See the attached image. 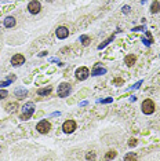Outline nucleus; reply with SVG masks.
Masks as SVG:
<instances>
[{
    "mask_svg": "<svg viewBox=\"0 0 160 161\" xmlns=\"http://www.w3.org/2000/svg\"><path fill=\"white\" fill-rule=\"evenodd\" d=\"M22 109H24V114L21 116V120H28V118H31V116L35 112V105H33L32 102H28L26 105H24Z\"/></svg>",
    "mask_w": 160,
    "mask_h": 161,
    "instance_id": "f257e3e1",
    "label": "nucleus"
},
{
    "mask_svg": "<svg viewBox=\"0 0 160 161\" xmlns=\"http://www.w3.org/2000/svg\"><path fill=\"white\" fill-rule=\"evenodd\" d=\"M71 84L69 83H62V84H59L58 87V96H61V98H66L69 94H71Z\"/></svg>",
    "mask_w": 160,
    "mask_h": 161,
    "instance_id": "f03ea898",
    "label": "nucleus"
},
{
    "mask_svg": "<svg viewBox=\"0 0 160 161\" xmlns=\"http://www.w3.org/2000/svg\"><path fill=\"white\" fill-rule=\"evenodd\" d=\"M40 10H41V4H40V1L37 0H32L29 4H28V11L33 14V15H36V14H39Z\"/></svg>",
    "mask_w": 160,
    "mask_h": 161,
    "instance_id": "7ed1b4c3",
    "label": "nucleus"
},
{
    "mask_svg": "<svg viewBox=\"0 0 160 161\" xmlns=\"http://www.w3.org/2000/svg\"><path fill=\"white\" fill-rule=\"evenodd\" d=\"M142 112L145 114H152L155 112V103L151 99H145L142 102Z\"/></svg>",
    "mask_w": 160,
    "mask_h": 161,
    "instance_id": "20e7f679",
    "label": "nucleus"
},
{
    "mask_svg": "<svg viewBox=\"0 0 160 161\" xmlns=\"http://www.w3.org/2000/svg\"><path fill=\"white\" fill-rule=\"evenodd\" d=\"M36 130H37V132H40V134H47L48 131L51 130V124L48 123L47 120H41V121L36 125Z\"/></svg>",
    "mask_w": 160,
    "mask_h": 161,
    "instance_id": "39448f33",
    "label": "nucleus"
},
{
    "mask_svg": "<svg viewBox=\"0 0 160 161\" xmlns=\"http://www.w3.org/2000/svg\"><path fill=\"white\" fill-rule=\"evenodd\" d=\"M62 130H64V132H66V134H72L73 131L76 130V123H75L73 120H66L64 123V125H62Z\"/></svg>",
    "mask_w": 160,
    "mask_h": 161,
    "instance_id": "423d86ee",
    "label": "nucleus"
},
{
    "mask_svg": "<svg viewBox=\"0 0 160 161\" xmlns=\"http://www.w3.org/2000/svg\"><path fill=\"white\" fill-rule=\"evenodd\" d=\"M11 63H13V66H21L22 63H25V57L22 54H15L11 58Z\"/></svg>",
    "mask_w": 160,
    "mask_h": 161,
    "instance_id": "0eeeda50",
    "label": "nucleus"
},
{
    "mask_svg": "<svg viewBox=\"0 0 160 161\" xmlns=\"http://www.w3.org/2000/svg\"><path fill=\"white\" fill-rule=\"evenodd\" d=\"M88 75H90V72H88L87 68H79V69L76 70V77L79 79V80H86L88 77Z\"/></svg>",
    "mask_w": 160,
    "mask_h": 161,
    "instance_id": "6e6552de",
    "label": "nucleus"
},
{
    "mask_svg": "<svg viewBox=\"0 0 160 161\" xmlns=\"http://www.w3.org/2000/svg\"><path fill=\"white\" fill-rule=\"evenodd\" d=\"M55 35H57V37L58 39H66L68 36H69V31H68L65 26H59V28L57 29Z\"/></svg>",
    "mask_w": 160,
    "mask_h": 161,
    "instance_id": "1a4fd4ad",
    "label": "nucleus"
},
{
    "mask_svg": "<svg viewBox=\"0 0 160 161\" xmlns=\"http://www.w3.org/2000/svg\"><path fill=\"white\" fill-rule=\"evenodd\" d=\"M15 23H17V21L14 17H7V18L4 19V26H6V28H14Z\"/></svg>",
    "mask_w": 160,
    "mask_h": 161,
    "instance_id": "9d476101",
    "label": "nucleus"
},
{
    "mask_svg": "<svg viewBox=\"0 0 160 161\" xmlns=\"http://www.w3.org/2000/svg\"><path fill=\"white\" fill-rule=\"evenodd\" d=\"M135 61H137V58H135V55H127L126 58H124V63L127 65V66H133L134 63H135Z\"/></svg>",
    "mask_w": 160,
    "mask_h": 161,
    "instance_id": "9b49d317",
    "label": "nucleus"
},
{
    "mask_svg": "<svg viewBox=\"0 0 160 161\" xmlns=\"http://www.w3.org/2000/svg\"><path fill=\"white\" fill-rule=\"evenodd\" d=\"M28 95V91L25 90V88H21V90H17L15 91V96L18 98V99H22V98H25Z\"/></svg>",
    "mask_w": 160,
    "mask_h": 161,
    "instance_id": "f8f14e48",
    "label": "nucleus"
},
{
    "mask_svg": "<svg viewBox=\"0 0 160 161\" xmlns=\"http://www.w3.org/2000/svg\"><path fill=\"white\" fill-rule=\"evenodd\" d=\"M159 11H160V3L159 1H153L152 6H151V13L156 14V13H159Z\"/></svg>",
    "mask_w": 160,
    "mask_h": 161,
    "instance_id": "ddd939ff",
    "label": "nucleus"
},
{
    "mask_svg": "<svg viewBox=\"0 0 160 161\" xmlns=\"http://www.w3.org/2000/svg\"><path fill=\"white\" fill-rule=\"evenodd\" d=\"M51 87H46V88H40V90H37V94L39 95H48L50 92H51Z\"/></svg>",
    "mask_w": 160,
    "mask_h": 161,
    "instance_id": "4468645a",
    "label": "nucleus"
},
{
    "mask_svg": "<svg viewBox=\"0 0 160 161\" xmlns=\"http://www.w3.org/2000/svg\"><path fill=\"white\" fill-rule=\"evenodd\" d=\"M116 156H117V153H116L115 150H111V152H108V153L105 154V158H106V160H112Z\"/></svg>",
    "mask_w": 160,
    "mask_h": 161,
    "instance_id": "2eb2a0df",
    "label": "nucleus"
},
{
    "mask_svg": "<svg viewBox=\"0 0 160 161\" xmlns=\"http://www.w3.org/2000/svg\"><path fill=\"white\" fill-rule=\"evenodd\" d=\"M80 41L83 46H88L90 44V37L88 36H80Z\"/></svg>",
    "mask_w": 160,
    "mask_h": 161,
    "instance_id": "dca6fc26",
    "label": "nucleus"
},
{
    "mask_svg": "<svg viewBox=\"0 0 160 161\" xmlns=\"http://www.w3.org/2000/svg\"><path fill=\"white\" fill-rule=\"evenodd\" d=\"M17 107H18V105H17V103H8L7 109H6V110H7V112H15Z\"/></svg>",
    "mask_w": 160,
    "mask_h": 161,
    "instance_id": "f3484780",
    "label": "nucleus"
},
{
    "mask_svg": "<svg viewBox=\"0 0 160 161\" xmlns=\"http://www.w3.org/2000/svg\"><path fill=\"white\" fill-rule=\"evenodd\" d=\"M105 73V69H94L93 70V76H99V75H104Z\"/></svg>",
    "mask_w": 160,
    "mask_h": 161,
    "instance_id": "a211bd4d",
    "label": "nucleus"
},
{
    "mask_svg": "<svg viewBox=\"0 0 160 161\" xmlns=\"http://www.w3.org/2000/svg\"><path fill=\"white\" fill-rule=\"evenodd\" d=\"M7 91H4V90H1V91H0V100L1 99H4V98H7Z\"/></svg>",
    "mask_w": 160,
    "mask_h": 161,
    "instance_id": "6ab92c4d",
    "label": "nucleus"
},
{
    "mask_svg": "<svg viewBox=\"0 0 160 161\" xmlns=\"http://www.w3.org/2000/svg\"><path fill=\"white\" fill-rule=\"evenodd\" d=\"M137 156L135 154H127L126 157H124V160H135Z\"/></svg>",
    "mask_w": 160,
    "mask_h": 161,
    "instance_id": "aec40b11",
    "label": "nucleus"
},
{
    "mask_svg": "<svg viewBox=\"0 0 160 161\" xmlns=\"http://www.w3.org/2000/svg\"><path fill=\"white\" fill-rule=\"evenodd\" d=\"M128 146H130V147H134V146H137V139H130Z\"/></svg>",
    "mask_w": 160,
    "mask_h": 161,
    "instance_id": "412c9836",
    "label": "nucleus"
},
{
    "mask_svg": "<svg viewBox=\"0 0 160 161\" xmlns=\"http://www.w3.org/2000/svg\"><path fill=\"white\" fill-rule=\"evenodd\" d=\"M86 158H87V160H95V154H94V153H88L87 156H86Z\"/></svg>",
    "mask_w": 160,
    "mask_h": 161,
    "instance_id": "4be33fe9",
    "label": "nucleus"
},
{
    "mask_svg": "<svg viewBox=\"0 0 160 161\" xmlns=\"http://www.w3.org/2000/svg\"><path fill=\"white\" fill-rule=\"evenodd\" d=\"M115 84H117V85H120V84H123V80L121 79H115V81H113Z\"/></svg>",
    "mask_w": 160,
    "mask_h": 161,
    "instance_id": "5701e85b",
    "label": "nucleus"
},
{
    "mask_svg": "<svg viewBox=\"0 0 160 161\" xmlns=\"http://www.w3.org/2000/svg\"><path fill=\"white\" fill-rule=\"evenodd\" d=\"M10 84V80H8V81H3V83H0V88H1V87H6V85H8Z\"/></svg>",
    "mask_w": 160,
    "mask_h": 161,
    "instance_id": "b1692460",
    "label": "nucleus"
},
{
    "mask_svg": "<svg viewBox=\"0 0 160 161\" xmlns=\"http://www.w3.org/2000/svg\"><path fill=\"white\" fill-rule=\"evenodd\" d=\"M123 11H124V13H130V7H128V6H124V7H123Z\"/></svg>",
    "mask_w": 160,
    "mask_h": 161,
    "instance_id": "393cba45",
    "label": "nucleus"
},
{
    "mask_svg": "<svg viewBox=\"0 0 160 161\" xmlns=\"http://www.w3.org/2000/svg\"><path fill=\"white\" fill-rule=\"evenodd\" d=\"M48 1H53V0H48Z\"/></svg>",
    "mask_w": 160,
    "mask_h": 161,
    "instance_id": "a878e982",
    "label": "nucleus"
}]
</instances>
